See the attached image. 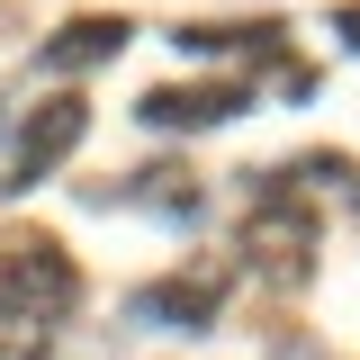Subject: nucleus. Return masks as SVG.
<instances>
[{"mask_svg": "<svg viewBox=\"0 0 360 360\" xmlns=\"http://www.w3.org/2000/svg\"><path fill=\"white\" fill-rule=\"evenodd\" d=\"M117 45H127V18H72L54 45H37V63L45 72H82V63H108Z\"/></svg>", "mask_w": 360, "mask_h": 360, "instance_id": "nucleus-6", "label": "nucleus"}, {"mask_svg": "<svg viewBox=\"0 0 360 360\" xmlns=\"http://www.w3.org/2000/svg\"><path fill=\"white\" fill-rule=\"evenodd\" d=\"M234 108H252L243 82H198V90H153L144 99V127H225Z\"/></svg>", "mask_w": 360, "mask_h": 360, "instance_id": "nucleus-5", "label": "nucleus"}, {"mask_svg": "<svg viewBox=\"0 0 360 360\" xmlns=\"http://www.w3.org/2000/svg\"><path fill=\"white\" fill-rule=\"evenodd\" d=\"M72 307H82V270L63 262V243H45V234H0V315L63 324Z\"/></svg>", "mask_w": 360, "mask_h": 360, "instance_id": "nucleus-1", "label": "nucleus"}, {"mask_svg": "<svg viewBox=\"0 0 360 360\" xmlns=\"http://www.w3.org/2000/svg\"><path fill=\"white\" fill-rule=\"evenodd\" d=\"M217 307H225V270H189V279H172V288H144V297H135L144 324H172V333H207Z\"/></svg>", "mask_w": 360, "mask_h": 360, "instance_id": "nucleus-4", "label": "nucleus"}, {"mask_svg": "<svg viewBox=\"0 0 360 360\" xmlns=\"http://www.w3.org/2000/svg\"><path fill=\"white\" fill-rule=\"evenodd\" d=\"M315 243H324V225H315V207L297 198V189H252V217H243V262L262 270V279H279V288H297L315 270Z\"/></svg>", "mask_w": 360, "mask_h": 360, "instance_id": "nucleus-2", "label": "nucleus"}, {"mask_svg": "<svg viewBox=\"0 0 360 360\" xmlns=\"http://www.w3.org/2000/svg\"><path fill=\"white\" fill-rule=\"evenodd\" d=\"M82 135H90V108H82V99H37V117L18 127V162H9V180H0V189L45 180L63 153H72V144H82Z\"/></svg>", "mask_w": 360, "mask_h": 360, "instance_id": "nucleus-3", "label": "nucleus"}, {"mask_svg": "<svg viewBox=\"0 0 360 360\" xmlns=\"http://www.w3.org/2000/svg\"><path fill=\"white\" fill-rule=\"evenodd\" d=\"M333 37H352V45H360V9H342V18H333Z\"/></svg>", "mask_w": 360, "mask_h": 360, "instance_id": "nucleus-8", "label": "nucleus"}, {"mask_svg": "<svg viewBox=\"0 0 360 360\" xmlns=\"http://www.w3.org/2000/svg\"><path fill=\"white\" fill-rule=\"evenodd\" d=\"M45 333H54V324H27V315H0V360H45Z\"/></svg>", "mask_w": 360, "mask_h": 360, "instance_id": "nucleus-7", "label": "nucleus"}]
</instances>
